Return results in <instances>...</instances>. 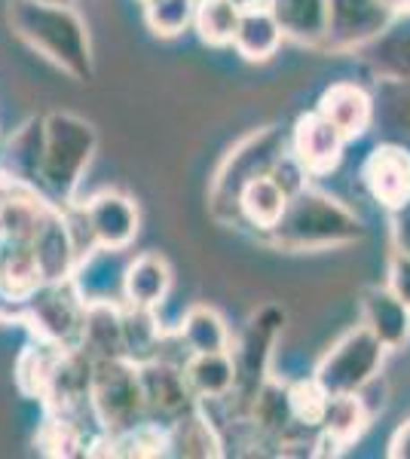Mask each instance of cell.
Listing matches in <instances>:
<instances>
[{
  "instance_id": "6da1fadb",
  "label": "cell",
  "mask_w": 410,
  "mask_h": 459,
  "mask_svg": "<svg viewBox=\"0 0 410 459\" xmlns=\"http://www.w3.org/2000/svg\"><path fill=\"white\" fill-rule=\"evenodd\" d=\"M10 25L19 40H25L34 53L62 68L77 83L95 77L92 43H89L86 22L74 13V6H49L34 0H13Z\"/></svg>"
},
{
  "instance_id": "7a4b0ae2",
  "label": "cell",
  "mask_w": 410,
  "mask_h": 459,
  "mask_svg": "<svg viewBox=\"0 0 410 459\" xmlns=\"http://www.w3.org/2000/svg\"><path fill=\"white\" fill-rule=\"evenodd\" d=\"M364 221L349 212L340 199L322 194V190L301 187L288 199V209L266 239L282 251H325L353 246L364 239Z\"/></svg>"
},
{
  "instance_id": "3957f363",
  "label": "cell",
  "mask_w": 410,
  "mask_h": 459,
  "mask_svg": "<svg viewBox=\"0 0 410 459\" xmlns=\"http://www.w3.org/2000/svg\"><path fill=\"white\" fill-rule=\"evenodd\" d=\"M288 153V135L279 126H264L230 147L208 187V212L218 224H242V194L251 181L270 175Z\"/></svg>"
},
{
  "instance_id": "277c9868",
  "label": "cell",
  "mask_w": 410,
  "mask_h": 459,
  "mask_svg": "<svg viewBox=\"0 0 410 459\" xmlns=\"http://www.w3.org/2000/svg\"><path fill=\"white\" fill-rule=\"evenodd\" d=\"M99 151V132L83 117L68 110L47 114V157H43L40 187L58 205H71L83 172Z\"/></svg>"
},
{
  "instance_id": "5b68a950",
  "label": "cell",
  "mask_w": 410,
  "mask_h": 459,
  "mask_svg": "<svg viewBox=\"0 0 410 459\" xmlns=\"http://www.w3.org/2000/svg\"><path fill=\"white\" fill-rule=\"evenodd\" d=\"M89 411L101 432L120 435L147 420L144 392H141L138 365L129 359H95Z\"/></svg>"
},
{
  "instance_id": "8992f818",
  "label": "cell",
  "mask_w": 410,
  "mask_h": 459,
  "mask_svg": "<svg viewBox=\"0 0 410 459\" xmlns=\"http://www.w3.org/2000/svg\"><path fill=\"white\" fill-rule=\"evenodd\" d=\"M386 346L368 328L346 331L316 365V380L327 395H355L364 392L383 371Z\"/></svg>"
},
{
  "instance_id": "52a82bcc",
  "label": "cell",
  "mask_w": 410,
  "mask_h": 459,
  "mask_svg": "<svg viewBox=\"0 0 410 459\" xmlns=\"http://www.w3.org/2000/svg\"><path fill=\"white\" fill-rule=\"evenodd\" d=\"M22 322L34 331L37 340L56 343L58 350H80L83 346L86 300L68 282H43L25 298Z\"/></svg>"
},
{
  "instance_id": "ba28073f",
  "label": "cell",
  "mask_w": 410,
  "mask_h": 459,
  "mask_svg": "<svg viewBox=\"0 0 410 459\" xmlns=\"http://www.w3.org/2000/svg\"><path fill=\"white\" fill-rule=\"evenodd\" d=\"M288 313L279 307V303H266L260 307L255 316L245 325L240 343L233 350L236 359V371H240V380H236V392L233 395L242 402V411H251V402L257 398V392L264 389V383L270 380V361L275 352V343H279L282 331H285Z\"/></svg>"
},
{
  "instance_id": "9c48e42d",
  "label": "cell",
  "mask_w": 410,
  "mask_h": 459,
  "mask_svg": "<svg viewBox=\"0 0 410 459\" xmlns=\"http://www.w3.org/2000/svg\"><path fill=\"white\" fill-rule=\"evenodd\" d=\"M395 13L383 0H327V28L322 49L355 53L383 31Z\"/></svg>"
},
{
  "instance_id": "30bf717a",
  "label": "cell",
  "mask_w": 410,
  "mask_h": 459,
  "mask_svg": "<svg viewBox=\"0 0 410 459\" xmlns=\"http://www.w3.org/2000/svg\"><path fill=\"white\" fill-rule=\"evenodd\" d=\"M346 144L349 142L343 138V132L334 123H327L318 110L303 114L288 135V153L310 178H325L337 172Z\"/></svg>"
},
{
  "instance_id": "8fae6325",
  "label": "cell",
  "mask_w": 410,
  "mask_h": 459,
  "mask_svg": "<svg viewBox=\"0 0 410 459\" xmlns=\"http://www.w3.org/2000/svg\"><path fill=\"white\" fill-rule=\"evenodd\" d=\"M362 181L386 212L410 203V147L401 142L377 144L362 166Z\"/></svg>"
},
{
  "instance_id": "7c38bea8",
  "label": "cell",
  "mask_w": 410,
  "mask_h": 459,
  "mask_svg": "<svg viewBox=\"0 0 410 459\" xmlns=\"http://www.w3.org/2000/svg\"><path fill=\"white\" fill-rule=\"evenodd\" d=\"M83 224L95 246L104 248H129L138 236L141 214L132 196L117 190H101L83 205Z\"/></svg>"
},
{
  "instance_id": "4fadbf2b",
  "label": "cell",
  "mask_w": 410,
  "mask_h": 459,
  "mask_svg": "<svg viewBox=\"0 0 410 459\" xmlns=\"http://www.w3.org/2000/svg\"><path fill=\"white\" fill-rule=\"evenodd\" d=\"M31 248L40 264L43 282H68L74 276V266L80 261L77 239H74V230L68 224V218L58 209V203H47L37 227Z\"/></svg>"
},
{
  "instance_id": "5bb4252c",
  "label": "cell",
  "mask_w": 410,
  "mask_h": 459,
  "mask_svg": "<svg viewBox=\"0 0 410 459\" xmlns=\"http://www.w3.org/2000/svg\"><path fill=\"white\" fill-rule=\"evenodd\" d=\"M129 261L132 257L126 255V248L92 246V251L80 255L71 282L86 303H101V300L123 303V282H126V266H129Z\"/></svg>"
},
{
  "instance_id": "9a60e30c",
  "label": "cell",
  "mask_w": 410,
  "mask_h": 459,
  "mask_svg": "<svg viewBox=\"0 0 410 459\" xmlns=\"http://www.w3.org/2000/svg\"><path fill=\"white\" fill-rule=\"evenodd\" d=\"M141 377V392H144L147 417H166L169 423L181 413H188L196 407V395L188 386L184 368L169 365L166 359H151L138 365Z\"/></svg>"
},
{
  "instance_id": "2e32d148",
  "label": "cell",
  "mask_w": 410,
  "mask_h": 459,
  "mask_svg": "<svg viewBox=\"0 0 410 459\" xmlns=\"http://www.w3.org/2000/svg\"><path fill=\"white\" fill-rule=\"evenodd\" d=\"M355 58L383 83H410V13L392 16L374 40L355 49Z\"/></svg>"
},
{
  "instance_id": "e0dca14e",
  "label": "cell",
  "mask_w": 410,
  "mask_h": 459,
  "mask_svg": "<svg viewBox=\"0 0 410 459\" xmlns=\"http://www.w3.org/2000/svg\"><path fill=\"white\" fill-rule=\"evenodd\" d=\"M316 110L327 123L337 126L346 142L364 138L377 120V101L371 99L368 89H362L359 83H349V80H340V83L327 86L325 92L318 95Z\"/></svg>"
},
{
  "instance_id": "ac0fdd59",
  "label": "cell",
  "mask_w": 410,
  "mask_h": 459,
  "mask_svg": "<svg viewBox=\"0 0 410 459\" xmlns=\"http://www.w3.org/2000/svg\"><path fill=\"white\" fill-rule=\"evenodd\" d=\"M362 325L389 352L405 350L410 340V309L389 291V285H371L362 291Z\"/></svg>"
},
{
  "instance_id": "d6986e66",
  "label": "cell",
  "mask_w": 410,
  "mask_h": 459,
  "mask_svg": "<svg viewBox=\"0 0 410 459\" xmlns=\"http://www.w3.org/2000/svg\"><path fill=\"white\" fill-rule=\"evenodd\" d=\"M175 273L171 264L156 251L132 257L126 266V282H123V303L126 307H141V309H160L169 300Z\"/></svg>"
},
{
  "instance_id": "ffe728a7",
  "label": "cell",
  "mask_w": 410,
  "mask_h": 459,
  "mask_svg": "<svg viewBox=\"0 0 410 459\" xmlns=\"http://www.w3.org/2000/svg\"><path fill=\"white\" fill-rule=\"evenodd\" d=\"M184 377L196 402H218L236 392L240 371L233 352H190L184 361Z\"/></svg>"
},
{
  "instance_id": "44dd1931",
  "label": "cell",
  "mask_w": 410,
  "mask_h": 459,
  "mask_svg": "<svg viewBox=\"0 0 410 459\" xmlns=\"http://www.w3.org/2000/svg\"><path fill=\"white\" fill-rule=\"evenodd\" d=\"M92 359H126V322H123V303L101 300L86 303V322H83V346Z\"/></svg>"
},
{
  "instance_id": "7402d4cb",
  "label": "cell",
  "mask_w": 410,
  "mask_h": 459,
  "mask_svg": "<svg viewBox=\"0 0 410 459\" xmlns=\"http://www.w3.org/2000/svg\"><path fill=\"white\" fill-rule=\"evenodd\" d=\"M282 40H285V31L275 22L270 6L266 4L245 6L240 19V31L233 37V49L245 62H270L279 53Z\"/></svg>"
},
{
  "instance_id": "603a6c76",
  "label": "cell",
  "mask_w": 410,
  "mask_h": 459,
  "mask_svg": "<svg viewBox=\"0 0 410 459\" xmlns=\"http://www.w3.org/2000/svg\"><path fill=\"white\" fill-rule=\"evenodd\" d=\"M43 157H47V117H31L13 132L10 144H6L4 169L34 187V184H40Z\"/></svg>"
},
{
  "instance_id": "cb8c5ba5",
  "label": "cell",
  "mask_w": 410,
  "mask_h": 459,
  "mask_svg": "<svg viewBox=\"0 0 410 459\" xmlns=\"http://www.w3.org/2000/svg\"><path fill=\"white\" fill-rule=\"evenodd\" d=\"M288 40L322 47L327 28V0H264Z\"/></svg>"
},
{
  "instance_id": "d4e9b609",
  "label": "cell",
  "mask_w": 410,
  "mask_h": 459,
  "mask_svg": "<svg viewBox=\"0 0 410 459\" xmlns=\"http://www.w3.org/2000/svg\"><path fill=\"white\" fill-rule=\"evenodd\" d=\"M169 456H223L218 429L199 411V404L169 423Z\"/></svg>"
},
{
  "instance_id": "484cf974",
  "label": "cell",
  "mask_w": 410,
  "mask_h": 459,
  "mask_svg": "<svg viewBox=\"0 0 410 459\" xmlns=\"http://www.w3.org/2000/svg\"><path fill=\"white\" fill-rule=\"evenodd\" d=\"M288 199H291V194L275 181L273 175L257 178V181H251L242 194V205H240L242 221L266 236L282 221V214L288 209Z\"/></svg>"
},
{
  "instance_id": "4316f807",
  "label": "cell",
  "mask_w": 410,
  "mask_h": 459,
  "mask_svg": "<svg viewBox=\"0 0 410 459\" xmlns=\"http://www.w3.org/2000/svg\"><path fill=\"white\" fill-rule=\"evenodd\" d=\"M178 337L188 346V352H233L227 318L212 307H190L181 318Z\"/></svg>"
},
{
  "instance_id": "83f0119b",
  "label": "cell",
  "mask_w": 410,
  "mask_h": 459,
  "mask_svg": "<svg viewBox=\"0 0 410 459\" xmlns=\"http://www.w3.org/2000/svg\"><path fill=\"white\" fill-rule=\"evenodd\" d=\"M242 10L236 0H196V19H193V28H196L199 40L205 47H233V37L240 31V19Z\"/></svg>"
},
{
  "instance_id": "f1b7e54d",
  "label": "cell",
  "mask_w": 410,
  "mask_h": 459,
  "mask_svg": "<svg viewBox=\"0 0 410 459\" xmlns=\"http://www.w3.org/2000/svg\"><path fill=\"white\" fill-rule=\"evenodd\" d=\"M123 322H126V359L135 361V365L160 359V346L166 331L160 328L156 309L126 307L123 303Z\"/></svg>"
},
{
  "instance_id": "f546056e",
  "label": "cell",
  "mask_w": 410,
  "mask_h": 459,
  "mask_svg": "<svg viewBox=\"0 0 410 459\" xmlns=\"http://www.w3.org/2000/svg\"><path fill=\"white\" fill-rule=\"evenodd\" d=\"M62 352L65 350H58L56 343H47V340H37V343L25 346V352H22L16 361V383L28 398L43 402L47 386H49V377L56 371Z\"/></svg>"
},
{
  "instance_id": "4dcf8cb0",
  "label": "cell",
  "mask_w": 410,
  "mask_h": 459,
  "mask_svg": "<svg viewBox=\"0 0 410 459\" xmlns=\"http://www.w3.org/2000/svg\"><path fill=\"white\" fill-rule=\"evenodd\" d=\"M368 426H371V411L364 407L362 392H355V395H331L322 432L334 435L340 444L349 447V444H355L368 432Z\"/></svg>"
},
{
  "instance_id": "1f68e13d",
  "label": "cell",
  "mask_w": 410,
  "mask_h": 459,
  "mask_svg": "<svg viewBox=\"0 0 410 459\" xmlns=\"http://www.w3.org/2000/svg\"><path fill=\"white\" fill-rule=\"evenodd\" d=\"M147 31L160 40H175L196 19V0H141Z\"/></svg>"
},
{
  "instance_id": "d6a6232c",
  "label": "cell",
  "mask_w": 410,
  "mask_h": 459,
  "mask_svg": "<svg viewBox=\"0 0 410 459\" xmlns=\"http://www.w3.org/2000/svg\"><path fill=\"white\" fill-rule=\"evenodd\" d=\"M37 447L47 456H86L89 441L68 413H52L37 432Z\"/></svg>"
},
{
  "instance_id": "836d02e7",
  "label": "cell",
  "mask_w": 410,
  "mask_h": 459,
  "mask_svg": "<svg viewBox=\"0 0 410 459\" xmlns=\"http://www.w3.org/2000/svg\"><path fill=\"white\" fill-rule=\"evenodd\" d=\"M327 402H331V395L322 389V383H318L316 377H310V380H297L288 386V407H291V420H294V426H303V429L318 432L325 423Z\"/></svg>"
},
{
  "instance_id": "e575fe53",
  "label": "cell",
  "mask_w": 410,
  "mask_h": 459,
  "mask_svg": "<svg viewBox=\"0 0 410 459\" xmlns=\"http://www.w3.org/2000/svg\"><path fill=\"white\" fill-rule=\"evenodd\" d=\"M389 86V123L401 135V144L410 147V83H386Z\"/></svg>"
},
{
  "instance_id": "d590c367",
  "label": "cell",
  "mask_w": 410,
  "mask_h": 459,
  "mask_svg": "<svg viewBox=\"0 0 410 459\" xmlns=\"http://www.w3.org/2000/svg\"><path fill=\"white\" fill-rule=\"evenodd\" d=\"M386 285H389V291L410 309V257L407 255H398V251H392L389 255Z\"/></svg>"
},
{
  "instance_id": "8d00e7d4",
  "label": "cell",
  "mask_w": 410,
  "mask_h": 459,
  "mask_svg": "<svg viewBox=\"0 0 410 459\" xmlns=\"http://www.w3.org/2000/svg\"><path fill=\"white\" fill-rule=\"evenodd\" d=\"M389 233H392V251L410 257V203H405L401 209L389 212Z\"/></svg>"
},
{
  "instance_id": "74e56055",
  "label": "cell",
  "mask_w": 410,
  "mask_h": 459,
  "mask_svg": "<svg viewBox=\"0 0 410 459\" xmlns=\"http://www.w3.org/2000/svg\"><path fill=\"white\" fill-rule=\"evenodd\" d=\"M389 456L392 459H410V420L395 429V435L389 441Z\"/></svg>"
},
{
  "instance_id": "f35d334b",
  "label": "cell",
  "mask_w": 410,
  "mask_h": 459,
  "mask_svg": "<svg viewBox=\"0 0 410 459\" xmlns=\"http://www.w3.org/2000/svg\"><path fill=\"white\" fill-rule=\"evenodd\" d=\"M383 4L389 6L395 16H398V13H410V0H383Z\"/></svg>"
},
{
  "instance_id": "ab89813d",
  "label": "cell",
  "mask_w": 410,
  "mask_h": 459,
  "mask_svg": "<svg viewBox=\"0 0 410 459\" xmlns=\"http://www.w3.org/2000/svg\"><path fill=\"white\" fill-rule=\"evenodd\" d=\"M34 4H49V6H74V0H34Z\"/></svg>"
}]
</instances>
